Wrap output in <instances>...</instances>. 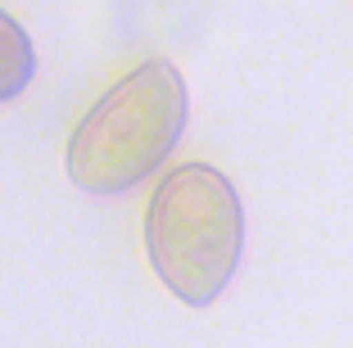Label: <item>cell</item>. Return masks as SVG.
<instances>
[{"label": "cell", "mask_w": 353, "mask_h": 348, "mask_svg": "<svg viewBox=\"0 0 353 348\" xmlns=\"http://www.w3.org/2000/svg\"><path fill=\"white\" fill-rule=\"evenodd\" d=\"M186 113L190 95L176 63L145 59L118 86H109L73 127L63 150L68 181L91 195H123L141 185L176 150Z\"/></svg>", "instance_id": "cell-1"}, {"label": "cell", "mask_w": 353, "mask_h": 348, "mask_svg": "<svg viewBox=\"0 0 353 348\" xmlns=\"http://www.w3.org/2000/svg\"><path fill=\"white\" fill-rule=\"evenodd\" d=\"M145 254L186 307L222 298L245 254V204L231 176L213 163L172 167L145 208Z\"/></svg>", "instance_id": "cell-2"}, {"label": "cell", "mask_w": 353, "mask_h": 348, "mask_svg": "<svg viewBox=\"0 0 353 348\" xmlns=\"http://www.w3.org/2000/svg\"><path fill=\"white\" fill-rule=\"evenodd\" d=\"M32 72H37V50H32V37L0 10V104L19 100L28 91Z\"/></svg>", "instance_id": "cell-3"}]
</instances>
